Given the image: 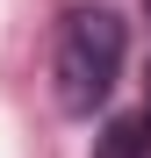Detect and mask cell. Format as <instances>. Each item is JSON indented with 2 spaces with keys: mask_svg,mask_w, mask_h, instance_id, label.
Returning <instances> with one entry per match:
<instances>
[{
  "mask_svg": "<svg viewBox=\"0 0 151 158\" xmlns=\"http://www.w3.org/2000/svg\"><path fill=\"white\" fill-rule=\"evenodd\" d=\"M122 58H130L122 15L115 7H72L58 22V43H50V94H58V108L65 115H94L115 94Z\"/></svg>",
  "mask_w": 151,
  "mask_h": 158,
  "instance_id": "cell-1",
  "label": "cell"
},
{
  "mask_svg": "<svg viewBox=\"0 0 151 158\" xmlns=\"http://www.w3.org/2000/svg\"><path fill=\"white\" fill-rule=\"evenodd\" d=\"M94 158H151V115H130V122H108V137L94 144Z\"/></svg>",
  "mask_w": 151,
  "mask_h": 158,
  "instance_id": "cell-2",
  "label": "cell"
},
{
  "mask_svg": "<svg viewBox=\"0 0 151 158\" xmlns=\"http://www.w3.org/2000/svg\"><path fill=\"white\" fill-rule=\"evenodd\" d=\"M144 115H151V94H144Z\"/></svg>",
  "mask_w": 151,
  "mask_h": 158,
  "instance_id": "cell-3",
  "label": "cell"
}]
</instances>
